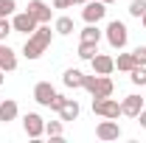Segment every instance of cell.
Segmentation results:
<instances>
[{
  "mask_svg": "<svg viewBox=\"0 0 146 143\" xmlns=\"http://www.w3.org/2000/svg\"><path fill=\"white\" fill-rule=\"evenodd\" d=\"M54 34H56V31H51V23H45V25H36V31H31V34L25 36L23 56H25L28 62L39 59V56H42L48 48H51V42H54Z\"/></svg>",
  "mask_w": 146,
  "mask_h": 143,
  "instance_id": "1",
  "label": "cell"
},
{
  "mask_svg": "<svg viewBox=\"0 0 146 143\" xmlns=\"http://www.w3.org/2000/svg\"><path fill=\"white\" fill-rule=\"evenodd\" d=\"M82 90H87L93 98H107V95L115 93V84H112L110 76H98V73L87 76V73H84V79H82Z\"/></svg>",
  "mask_w": 146,
  "mask_h": 143,
  "instance_id": "2",
  "label": "cell"
},
{
  "mask_svg": "<svg viewBox=\"0 0 146 143\" xmlns=\"http://www.w3.org/2000/svg\"><path fill=\"white\" fill-rule=\"evenodd\" d=\"M104 39L110 42L112 51H124L127 42H129V28L121 23V20H110L107 28H104Z\"/></svg>",
  "mask_w": 146,
  "mask_h": 143,
  "instance_id": "3",
  "label": "cell"
},
{
  "mask_svg": "<svg viewBox=\"0 0 146 143\" xmlns=\"http://www.w3.org/2000/svg\"><path fill=\"white\" fill-rule=\"evenodd\" d=\"M93 112L98 115V118H115L118 121V115H121V104L107 95V98H93Z\"/></svg>",
  "mask_w": 146,
  "mask_h": 143,
  "instance_id": "4",
  "label": "cell"
},
{
  "mask_svg": "<svg viewBox=\"0 0 146 143\" xmlns=\"http://www.w3.org/2000/svg\"><path fill=\"white\" fill-rule=\"evenodd\" d=\"M23 129H25V135L28 138H42L45 135V121H42V115L39 112H25L23 115Z\"/></svg>",
  "mask_w": 146,
  "mask_h": 143,
  "instance_id": "5",
  "label": "cell"
},
{
  "mask_svg": "<svg viewBox=\"0 0 146 143\" xmlns=\"http://www.w3.org/2000/svg\"><path fill=\"white\" fill-rule=\"evenodd\" d=\"M104 17H107V3H101V0H87L84 3V9H82L84 23H101Z\"/></svg>",
  "mask_w": 146,
  "mask_h": 143,
  "instance_id": "6",
  "label": "cell"
},
{
  "mask_svg": "<svg viewBox=\"0 0 146 143\" xmlns=\"http://www.w3.org/2000/svg\"><path fill=\"white\" fill-rule=\"evenodd\" d=\"M96 138L104 140V143L118 140V138H121V126H118V121H115V118H104L101 124L96 126Z\"/></svg>",
  "mask_w": 146,
  "mask_h": 143,
  "instance_id": "7",
  "label": "cell"
},
{
  "mask_svg": "<svg viewBox=\"0 0 146 143\" xmlns=\"http://www.w3.org/2000/svg\"><path fill=\"white\" fill-rule=\"evenodd\" d=\"M36 25H39V23H36L28 11H14V14H11V28H14L17 34H25V36H28L31 31H36Z\"/></svg>",
  "mask_w": 146,
  "mask_h": 143,
  "instance_id": "8",
  "label": "cell"
},
{
  "mask_svg": "<svg viewBox=\"0 0 146 143\" xmlns=\"http://www.w3.org/2000/svg\"><path fill=\"white\" fill-rule=\"evenodd\" d=\"M31 17L39 23V25H45V23H51V17H54V9L45 3V0H28V9H25Z\"/></svg>",
  "mask_w": 146,
  "mask_h": 143,
  "instance_id": "9",
  "label": "cell"
},
{
  "mask_svg": "<svg viewBox=\"0 0 146 143\" xmlns=\"http://www.w3.org/2000/svg\"><path fill=\"white\" fill-rule=\"evenodd\" d=\"M141 109H143V98H141L138 93L124 95V101H121V115H127V118H138Z\"/></svg>",
  "mask_w": 146,
  "mask_h": 143,
  "instance_id": "10",
  "label": "cell"
},
{
  "mask_svg": "<svg viewBox=\"0 0 146 143\" xmlns=\"http://www.w3.org/2000/svg\"><path fill=\"white\" fill-rule=\"evenodd\" d=\"M90 65H93V73H98V76H110L115 70V59L110 54H96L90 59Z\"/></svg>",
  "mask_w": 146,
  "mask_h": 143,
  "instance_id": "11",
  "label": "cell"
},
{
  "mask_svg": "<svg viewBox=\"0 0 146 143\" xmlns=\"http://www.w3.org/2000/svg\"><path fill=\"white\" fill-rule=\"evenodd\" d=\"M54 95H56V90H54L51 81H36L34 84V101L39 104V107H48Z\"/></svg>",
  "mask_w": 146,
  "mask_h": 143,
  "instance_id": "12",
  "label": "cell"
},
{
  "mask_svg": "<svg viewBox=\"0 0 146 143\" xmlns=\"http://www.w3.org/2000/svg\"><path fill=\"white\" fill-rule=\"evenodd\" d=\"M20 115V107L14 98H0V124H11Z\"/></svg>",
  "mask_w": 146,
  "mask_h": 143,
  "instance_id": "13",
  "label": "cell"
},
{
  "mask_svg": "<svg viewBox=\"0 0 146 143\" xmlns=\"http://www.w3.org/2000/svg\"><path fill=\"white\" fill-rule=\"evenodd\" d=\"M0 70H6V73L17 70V54L9 45H0Z\"/></svg>",
  "mask_w": 146,
  "mask_h": 143,
  "instance_id": "14",
  "label": "cell"
},
{
  "mask_svg": "<svg viewBox=\"0 0 146 143\" xmlns=\"http://www.w3.org/2000/svg\"><path fill=\"white\" fill-rule=\"evenodd\" d=\"M101 36H104V31L98 28V23H87V25L82 28V42H93V45H98Z\"/></svg>",
  "mask_w": 146,
  "mask_h": 143,
  "instance_id": "15",
  "label": "cell"
},
{
  "mask_svg": "<svg viewBox=\"0 0 146 143\" xmlns=\"http://www.w3.org/2000/svg\"><path fill=\"white\" fill-rule=\"evenodd\" d=\"M79 112H82L79 101H76V98H68V101L62 104V109H59V118H62V121H76Z\"/></svg>",
  "mask_w": 146,
  "mask_h": 143,
  "instance_id": "16",
  "label": "cell"
},
{
  "mask_svg": "<svg viewBox=\"0 0 146 143\" xmlns=\"http://www.w3.org/2000/svg\"><path fill=\"white\" fill-rule=\"evenodd\" d=\"M54 31L62 36H70L73 31H76V23H73V17H68V14H62V17L54 20Z\"/></svg>",
  "mask_w": 146,
  "mask_h": 143,
  "instance_id": "17",
  "label": "cell"
},
{
  "mask_svg": "<svg viewBox=\"0 0 146 143\" xmlns=\"http://www.w3.org/2000/svg\"><path fill=\"white\" fill-rule=\"evenodd\" d=\"M82 79H84V73L82 70H76V68H70V70H65L62 73V84H65V87H82Z\"/></svg>",
  "mask_w": 146,
  "mask_h": 143,
  "instance_id": "18",
  "label": "cell"
},
{
  "mask_svg": "<svg viewBox=\"0 0 146 143\" xmlns=\"http://www.w3.org/2000/svg\"><path fill=\"white\" fill-rule=\"evenodd\" d=\"M45 135L51 138V140H59L62 135H65V121L59 118V121H45Z\"/></svg>",
  "mask_w": 146,
  "mask_h": 143,
  "instance_id": "19",
  "label": "cell"
},
{
  "mask_svg": "<svg viewBox=\"0 0 146 143\" xmlns=\"http://www.w3.org/2000/svg\"><path fill=\"white\" fill-rule=\"evenodd\" d=\"M135 65H138L135 54H118V59H115V70H124V73H129Z\"/></svg>",
  "mask_w": 146,
  "mask_h": 143,
  "instance_id": "20",
  "label": "cell"
},
{
  "mask_svg": "<svg viewBox=\"0 0 146 143\" xmlns=\"http://www.w3.org/2000/svg\"><path fill=\"white\" fill-rule=\"evenodd\" d=\"M129 81L138 84V87H143L146 84V65H135V68L129 70Z\"/></svg>",
  "mask_w": 146,
  "mask_h": 143,
  "instance_id": "21",
  "label": "cell"
},
{
  "mask_svg": "<svg viewBox=\"0 0 146 143\" xmlns=\"http://www.w3.org/2000/svg\"><path fill=\"white\" fill-rule=\"evenodd\" d=\"M96 54H98V45H93V42H82V45H79V59L90 62Z\"/></svg>",
  "mask_w": 146,
  "mask_h": 143,
  "instance_id": "22",
  "label": "cell"
},
{
  "mask_svg": "<svg viewBox=\"0 0 146 143\" xmlns=\"http://www.w3.org/2000/svg\"><path fill=\"white\" fill-rule=\"evenodd\" d=\"M129 14L141 20V17L146 14V0H132V3H129Z\"/></svg>",
  "mask_w": 146,
  "mask_h": 143,
  "instance_id": "23",
  "label": "cell"
},
{
  "mask_svg": "<svg viewBox=\"0 0 146 143\" xmlns=\"http://www.w3.org/2000/svg\"><path fill=\"white\" fill-rule=\"evenodd\" d=\"M17 11V0H0V17H11Z\"/></svg>",
  "mask_w": 146,
  "mask_h": 143,
  "instance_id": "24",
  "label": "cell"
},
{
  "mask_svg": "<svg viewBox=\"0 0 146 143\" xmlns=\"http://www.w3.org/2000/svg\"><path fill=\"white\" fill-rule=\"evenodd\" d=\"M9 34H14V28H11V20H9V17H0V42H3Z\"/></svg>",
  "mask_w": 146,
  "mask_h": 143,
  "instance_id": "25",
  "label": "cell"
},
{
  "mask_svg": "<svg viewBox=\"0 0 146 143\" xmlns=\"http://www.w3.org/2000/svg\"><path fill=\"white\" fill-rule=\"evenodd\" d=\"M65 101H68V95H62V93H56L54 98H51V104H48V107L54 109V112H59V109H62V104H65Z\"/></svg>",
  "mask_w": 146,
  "mask_h": 143,
  "instance_id": "26",
  "label": "cell"
},
{
  "mask_svg": "<svg viewBox=\"0 0 146 143\" xmlns=\"http://www.w3.org/2000/svg\"><path fill=\"white\" fill-rule=\"evenodd\" d=\"M132 54H135V62H138V65H146V45H138Z\"/></svg>",
  "mask_w": 146,
  "mask_h": 143,
  "instance_id": "27",
  "label": "cell"
},
{
  "mask_svg": "<svg viewBox=\"0 0 146 143\" xmlns=\"http://www.w3.org/2000/svg\"><path fill=\"white\" fill-rule=\"evenodd\" d=\"M76 0H54V9H73Z\"/></svg>",
  "mask_w": 146,
  "mask_h": 143,
  "instance_id": "28",
  "label": "cell"
},
{
  "mask_svg": "<svg viewBox=\"0 0 146 143\" xmlns=\"http://www.w3.org/2000/svg\"><path fill=\"white\" fill-rule=\"evenodd\" d=\"M135 121H138V124H141V126L146 129V107L141 109V112H138V118H135Z\"/></svg>",
  "mask_w": 146,
  "mask_h": 143,
  "instance_id": "29",
  "label": "cell"
},
{
  "mask_svg": "<svg viewBox=\"0 0 146 143\" xmlns=\"http://www.w3.org/2000/svg\"><path fill=\"white\" fill-rule=\"evenodd\" d=\"M3 81H6V70H0V84H3Z\"/></svg>",
  "mask_w": 146,
  "mask_h": 143,
  "instance_id": "30",
  "label": "cell"
},
{
  "mask_svg": "<svg viewBox=\"0 0 146 143\" xmlns=\"http://www.w3.org/2000/svg\"><path fill=\"white\" fill-rule=\"evenodd\" d=\"M141 23H143V28H146V14H143V17H141Z\"/></svg>",
  "mask_w": 146,
  "mask_h": 143,
  "instance_id": "31",
  "label": "cell"
},
{
  "mask_svg": "<svg viewBox=\"0 0 146 143\" xmlns=\"http://www.w3.org/2000/svg\"><path fill=\"white\" fill-rule=\"evenodd\" d=\"M101 3H107V6H110V3H115V0H101Z\"/></svg>",
  "mask_w": 146,
  "mask_h": 143,
  "instance_id": "32",
  "label": "cell"
},
{
  "mask_svg": "<svg viewBox=\"0 0 146 143\" xmlns=\"http://www.w3.org/2000/svg\"><path fill=\"white\" fill-rule=\"evenodd\" d=\"M76 3H82V6H84V3H87V0H76Z\"/></svg>",
  "mask_w": 146,
  "mask_h": 143,
  "instance_id": "33",
  "label": "cell"
}]
</instances>
